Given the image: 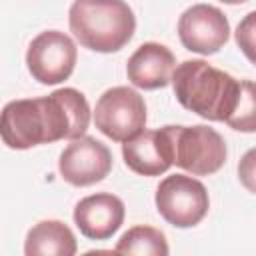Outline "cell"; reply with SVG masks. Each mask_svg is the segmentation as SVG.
<instances>
[{"instance_id": "6da1fadb", "label": "cell", "mask_w": 256, "mask_h": 256, "mask_svg": "<svg viewBox=\"0 0 256 256\" xmlns=\"http://www.w3.org/2000/svg\"><path fill=\"white\" fill-rule=\"evenodd\" d=\"M90 126V104L76 88H60L42 98L8 102L0 112V138L12 150H28L58 140H74Z\"/></svg>"}, {"instance_id": "ba28073f", "label": "cell", "mask_w": 256, "mask_h": 256, "mask_svg": "<svg viewBox=\"0 0 256 256\" xmlns=\"http://www.w3.org/2000/svg\"><path fill=\"white\" fill-rule=\"evenodd\" d=\"M230 36V24L224 12L210 4H194L178 18V38L190 52L216 54Z\"/></svg>"}, {"instance_id": "8fae6325", "label": "cell", "mask_w": 256, "mask_h": 256, "mask_svg": "<svg viewBox=\"0 0 256 256\" xmlns=\"http://www.w3.org/2000/svg\"><path fill=\"white\" fill-rule=\"evenodd\" d=\"M126 166L140 176H160L172 166V146L166 126L140 130L122 144Z\"/></svg>"}, {"instance_id": "4fadbf2b", "label": "cell", "mask_w": 256, "mask_h": 256, "mask_svg": "<svg viewBox=\"0 0 256 256\" xmlns=\"http://www.w3.org/2000/svg\"><path fill=\"white\" fill-rule=\"evenodd\" d=\"M76 250L74 232L60 220H42L34 224L24 242L26 256H74Z\"/></svg>"}, {"instance_id": "8992f818", "label": "cell", "mask_w": 256, "mask_h": 256, "mask_svg": "<svg viewBox=\"0 0 256 256\" xmlns=\"http://www.w3.org/2000/svg\"><path fill=\"white\" fill-rule=\"evenodd\" d=\"M96 128L114 142H126L146 126V102L128 86L108 88L94 108Z\"/></svg>"}, {"instance_id": "5bb4252c", "label": "cell", "mask_w": 256, "mask_h": 256, "mask_svg": "<svg viewBox=\"0 0 256 256\" xmlns=\"http://www.w3.org/2000/svg\"><path fill=\"white\" fill-rule=\"evenodd\" d=\"M116 254H138V256H166L170 252L166 236L154 226H132L128 228L116 248Z\"/></svg>"}, {"instance_id": "7c38bea8", "label": "cell", "mask_w": 256, "mask_h": 256, "mask_svg": "<svg viewBox=\"0 0 256 256\" xmlns=\"http://www.w3.org/2000/svg\"><path fill=\"white\" fill-rule=\"evenodd\" d=\"M174 68L176 58L168 46L160 42H144L128 58L126 76L136 88L156 90L170 84Z\"/></svg>"}, {"instance_id": "9a60e30c", "label": "cell", "mask_w": 256, "mask_h": 256, "mask_svg": "<svg viewBox=\"0 0 256 256\" xmlns=\"http://www.w3.org/2000/svg\"><path fill=\"white\" fill-rule=\"evenodd\" d=\"M254 12L246 14L244 22L238 24V30H236V42L238 46L244 50V54L248 56V60H254L252 56V48H254V42H252V32H254Z\"/></svg>"}, {"instance_id": "30bf717a", "label": "cell", "mask_w": 256, "mask_h": 256, "mask_svg": "<svg viewBox=\"0 0 256 256\" xmlns=\"http://www.w3.org/2000/svg\"><path fill=\"white\" fill-rule=\"evenodd\" d=\"M124 202L110 194L98 192L82 198L74 208V224L90 240L112 238L124 222Z\"/></svg>"}, {"instance_id": "9c48e42d", "label": "cell", "mask_w": 256, "mask_h": 256, "mask_svg": "<svg viewBox=\"0 0 256 256\" xmlns=\"http://www.w3.org/2000/svg\"><path fill=\"white\" fill-rule=\"evenodd\" d=\"M60 176L72 186H92L112 170V152L92 136L74 138L60 154Z\"/></svg>"}, {"instance_id": "2e32d148", "label": "cell", "mask_w": 256, "mask_h": 256, "mask_svg": "<svg viewBox=\"0 0 256 256\" xmlns=\"http://www.w3.org/2000/svg\"><path fill=\"white\" fill-rule=\"evenodd\" d=\"M220 2H224V4H244L248 0H220Z\"/></svg>"}, {"instance_id": "7a4b0ae2", "label": "cell", "mask_w": 256, "mask_h": 256, "mask_svg": "<svg viewBox=\"0 0 256 256\" xmlns=\"http://www.w3.org/2000/svg\"><path fill=\"white\" fill-rule=\"evenodd\" d=\"M170 82L182 108L240 132L256 130L252 80H236L204 60H184L174 68Z\"/></svg>"}, {"instance_id": "52a82bcc", "label": "cell", "mask_w": 256, "mask_h": 256, "mask_svg": "<svg viewBox=\"0 0 256 256\" xmlns=\"http://www.w3.org/2000/svg\"><path fill=\"white\" fill-rule=\"evenodd\" d=\"M78 50L74 40L60 30H46L32 38L26 50V66L30 76L46 86L68 80L74 72Z\"/></svg>"}, {"instance_id": "5b68a950", "label": "cell", "mask_w": 256, "mask_h": 256, "mask_svg": "<svg viewBox=\"0 0 256 256\" xmlns=\"http://www.w3.org/2000/svg\"><path fill=\"white\" fill-rule=\"evenodd\" d=\"M158 214L176 228H192L204 220L210 208L206 186L186 174L166 176L156 188Z\"/></svg>"}, {"instance_id": "277c9868", "label": "cell", "mask_w": 256, "mask_h": 256, "mask_svg": "<svg viewBox=\"0 0 256 256\" xmlns=\"http://www.w3.org/2000/svg\"><path fill=\"white\" fill-rule=\"evenodd\" d=\"M172 146V164L190 172L192 176L216 174L226 164V142L210 126H166Z\"/></svg>"}, {"instance_id": "3957f363", "label": "cell", "mask_w": 256, "mask_h": 256, "mask_svg": "<svg viewBox=\"0 0 256 256\" xmlns=\"http://www.w3.org/2000/svg\"><path fill=\"white\" fill-rule=\"evenodd\" d=\"M68 24L84 48L110 54L132 40L136 16L124 0H74L68 10Z\"/></svg>"}]
</instances>
